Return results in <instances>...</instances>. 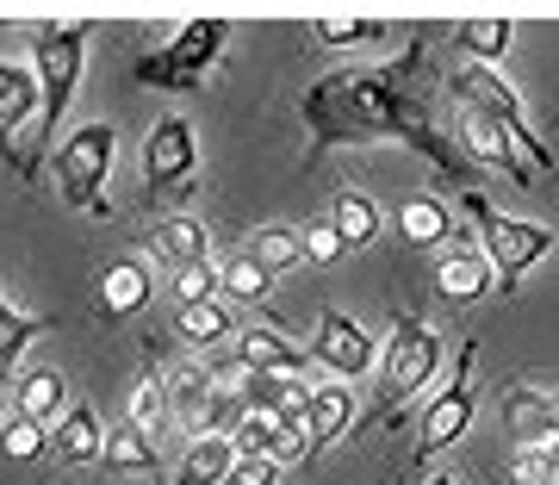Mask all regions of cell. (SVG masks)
I'll return each mask as SVG.
<instances>
[{"instance_id": "obj_1", "label": "cell", "mask_w": 559, "mask_h": 485, "mask_svg": "<svg viewBox=\"0 0 559 485\" xmlns=\"http://www.w3.org/2000/svg\"><path fill=\"white\" fill-rule=\"evenodd\" d=\"M417 69V50L404 62H392V69H380V75H330L305 100V125L318 131V143H373V138H404L417 143V150H429V156L448 168V175H460V156H448L436 143V131H429V119L417 113V100L404 94L399 81ZM460 187H466V175H460Z\"/></svg>"}, {"instance_id": "obj_2", "label": "cell", "mask_w": 559, "mask_h": 485, "mask_svg": "<svg viewBox=\"0 0 559 485\" xmlns=\"http://www.w3.org/2000/svg\"><path fill=\"white\" fill-rule=\"evenodd\" d=\"M81 69H87V25H44L38 32V87H44V113L38 131H32V150H25V181L38 175V150L62 131V113L75 100Z\"/></svg>"}, {"instance_id": "obj_3", "label": "cell", "mask_w": 559, "mask_h": 485, "mask_svg": "<svg viewBox=\"0 0 559 485\" xmlns=\"http://www.w3.org/2000/svg\"><path fill=\"white\" fill-rule=\"evenodd\" d=\"M436 367H441V336L423 318L399 311V318H392L385 362H380V424H399L404 404H411L423 386L436 380Z\"/></svg>"}, {"instance_id": "obj_4", "label": "cell", "mask_w": 559, "mask_h": 485, "mask_svg": "<svg viewBox=\"0 0 559 485\" xmlns=\"http://www.w3.org/2000/svg\"><path fill=\"white\" fill-rule=\"evenodd\" d=\"M112 156H119V131L112 125H81V131H69L57 150V187L62 200L81 205V212H94V218H112V205L100 200L106 175H112Z\"/></svg>"}, {"instance_id": "obj_5", "label": "cell", "mask_w": 559, "mask_h": 485, "mask_svg": "<svg viewBox=\"0 0 559 485\" xmlns=\"http://www.w3.org/2000/svg\"><path fill=\"white\" fill-rule=\"evenodd\" d=\"M460 200H466V212L479 218V230H485V256H491V268H498V281H503V286H516L522 274H528V268L540 262V256H554V242H559V237L547 230V224L503 218V212H491V205H485L479 193H473V187H466Z\"/></svg>"}, {"instance_id": "obj_6", "label": "cell", "mask_w": 559, "mask_h": 485, "mask_svg": "<svg viewBox=\"0 0 559 485\" xmlns=\"http://www.w3.org/2000/svg\"><path fill=\"white\" fill-rule=\"evenodd\" d=\"M224 38H230V25L224 20H193L168 50H162V57H143L131 75H138L143 87H200L205 69L224 57Z\"/></svg>"}, {"instance_id": "obj_7", "label": "cell", "mask_w": 559, "mask_h": 485, "mask_svg": "<svg viewBox=\"0 0 559 485\" xmlns=\"http://www.w3.org/2000/svg\"><path fill=\"white\" fill-rule=\"evenodd\" d=\"M193 168H200V143L187 119H156L150 143H143V187L150 193H193Z\"/></svg>"}, {"instance_id": "obj_8", "label": "cell", "mask_w": 559, "mask_h": 485, "mask_svg": "<svg viewBox=\"0 0 559 485\" xmlns=\"http://www.w3.org/2000/svg\"><path fill=\"white\" fill-rule=\"evenodd\" d=\"M448 87H454L460 100H479L485 113H491V119H498L503 131H510V143H516L522 156L535 162V168H554V156H547V143L535 138V125H528V113H522V100L510 94V87H503L498 75H491V69H460V75L448 81Z\"/></svg>"}, {"instance_id": "obj_9", "label": "cell", "mask_w": 559, "mask_h": 485, "mask_svg": "<svg viewBox=\"0 0 559 485\" xmlns=\"http://www.w3.org/2000/svg\"><path fill=\"white\" fill-rule=\"evenodd\" d=\"M311 355H318L336 380H360L367 367L380 362L373 336H367L355 318H342V311H323V318H318V343H311Z\"/></svg>"}, {"instance_id": "obj_10", "label": "cell", "mask_w": 559, "mask_h": 485, "mask_svg": "<svg viewBox=\"0 0 559 485\" xmlns=\"http://www.w3.org/2000/svg\"><path fill=\"white\" fill-rule=\"evenodd\" d=\"M460 150L473 162H485V168H503L510 181H528V175H522V150L510 143V131H503L479 100H460Z\"/></svg>"}, {"instance_id": "obj_11", "label": "cell", "mask_w": 559, "mask_h": 485, "mask_svg": "<svg viewBox=\"0 0 559 485\" xmlns=\"http://www.w3.org/2000/svg\"><path fill=\"white\" fill-rule=\"evenodd\" d=\"M473 411H479V399H473V380H466V362H460L454 386H448V392L429 404V417H423L417 461H429V454H441V448H454L460 436H466V424H473Z\"/></svg>"}, {"instance_id": "obj_12", "label": "cell", "mask_w": 559, "mask_h": 485, "mask_svg": "<svg viewBox=\"0 0 559 485\" xmlns=\"http://www.w3.org/2000/svg\"><path fill=\"white\" fill-rule=\"evenodd\" d=\"M218 392H224V386L205 374V362L175 367V374H168V404H175V424L187 429V436H205L212 411H218Z\"/></svg>"}, {"instance_id": "obj_13", "label": "cell", "mask_w": 559, "mask_h": 485, "mask_svg": "<svg viewBox=\"0 0 559 485\" xmlns=\"http://www.w3.org/2000/svg\"><path fill=\"white\" fill-rule=\"evenodd\" d=\"M50 454L62 466H87V461H106V424L94 404H69L57 417V436H50Z\"/></svg>"}, {"instance_id": "obj_14", "label": "cell", "mask_w": 559, "mask_h": 485, "mask_svg": "<svg viewBox=\"0 0 559 485\" xmlns=\"http://www.w3.org/2000/svg\"><path fill=\"white\" fill-rule=\"evenodd\" d=\"M44 113V87H38V69H20V62H0V143L13 150L25 125Z\"/></svg>"}, {"instance_id": "obj_15", "label": "cell", "mask_w": 559, "mask_h": 485, "mask_svg": "<svg viewBox=\"0 0 559 485\" xmlns=\"http://www.w3.org/2000/svg\"><path fill=\"white\" fill-rule=\"evenodd\" d=\"M150 256H156L162 268H200V262H212V230H205L200 218H162L156 230H150Z\"/></svg>"}, {"instance_id": "obj_16", "label": "cell", "mask_w": 559, "mask_h": 485, "mask_svg": "<svg viewBox=\"0 0 559 485\" xmlns=\"http://www.w3.org/2000/svg\"><path fill=\"white\" fill-rule=\"evenodd\" d=\"M230 355H237L249 374H311V355H299L293 343H280L274 330H237L230 336Z\"/></svg>"}, {"instance_id": "obj_17", "label": "cell", "mask_w": 559, "mask_h": 485, "mask_svg": "<svg viewBox=\"0 0 559 485\" xmlns=\"http://www.w3.org/2000/svg\"><path fill=\"white\" fill-rule=\"evenodd\" d=\"M348 424H355V392H348V386H318L311 404H305V436H311V454H323V448L336 442Z\"/></svg>"}, {"instance_id": "obj_18", "label": "cell", "mask_w": 559, "mask_h": 485, "mask_svg": "<svg viewBox=\"0 0 559 485\" xmlns=\"http://www.w3.org/2000/svg\"><path fill=\"white\" fill-rule=\"evenodd\" d=\"M230 466H237V442L230 436H193L187 461L175 466V485H224Z\"/></svg>"}, {"instance_id": "obj_19", "label": "cell", "mask_w": 559, "mask_h": 485, "mask_svg": "<svg viewBox=\"0 0 559 485\" xmlns=\"http://www.w3.org/2000/svg\"><path fill=\"white\" fill-rule=\"evenodd\" d=\"M150 268L143 262H112V268H100V305L112 311V318H131V311H143L150 305Z\"/></svg>"}, {"instance_id": "obj_20", "label": "cell", "mask_w": 559, "mask_h": 485, "mask_svg": "<svg viewBox=\"0 0 559 485\" xmlns=\"http://www.w3.org/2000/svg\"><path fill=\"white\" fill-rule=\"evenodd\" d=\"M491 274H498V268H491L485 249H460V256H448V262L436 268V286L454 305H466V299H479L485 286H491Z\"/></svg>"}, {"instance_id": "obj_21", "label": "cell", "mask_w": 559, "mask_h": 485, "mask_svg": "<svg viewBox=\"0 0 559 485\" xmlns=\"http://www.w3.org/2000/svg\"><path fill=\"white\" fill-rule=\"evenodd\" d=\"M330 224H336V237L348 249H367V242L380 237V205L367 200V193H355V187H342L336 200H330Z\"/></svg>"}, {"instance_id": "obj_22", "label": "cell", "mask_w": 559, "mask_h": 485, "mask_svg": "<svg viewBox=\"0 0 559 485\" xmlns=\"http://www.w3.org/2000/svg\"><path fill=\"white\" fill-rule=\"evenodd\" d=\"M106 466H112V473H162V454H156V442L124 417V424L106 429Z\"/></svg>"}, {"instance_id": "obj_23", "label": "cell", "mask_w": 559, "mask_h": 485, "mask_svg": "<svg viewBox=\"0 0 559 485\" xmlns=\"http://www.w3.org/2000/svg\"><path fill=\"white\" fill-rule=\"evenodd\" d=\"M13 399H20V411L32 417V424H50V417H62L69 411V386H62V374H50V367H32V374H20V386H13Z\"/></svg>"}, {"instance_id": "obj_24", "label": "cell", "mask_w": 559, "mask_h": 485, "mask_svg": "<svg viewBox=\"0 0 559 485\" xmlns=\"http://www.w3.org/2000/svg\"><path fill=\"white\" fill-rule=\"evenodd\" d=\"M242 256L261 262L267 274H280V268H299L305 262V242H299V230H286V224H261L255 237L242 242Z\"/></svg>"}, {"instance_id": "obj_25", "label": "cell", "mask_w": 559, "mask_h": 485, "mask_svg": "<svg viewBox=\"0 0 559 485\" xmlns=\"http://www.w3.org/2000/svg\"><path fill=\"white\" fill-rule=\"evenodd\" d=\"M399 230L417 249H429V242H441L448 230H454V218H448V205L436 200V193H417V200H404V212H399Z\"/></svg>"}, {"instance_id": "obj_26", "label": "cell", "mask_w": 559, "mask_h": 485, "mask_svg": "<svg viewBox=\"0 0 559 485\" xmlns=\"http://www.w3.org/2000/svg\"><path fill=\"white\" fill-rule=\"evenodd\" d=\"M124 417L143 429V436H162V424H175V404H168V386L156 380V374H143L138 386H131V404H124Z\"/></svg>"}, {"instance_id": "obj_27", "label": "cell", "mask_w": 559, "mask_h": 485, "mask_svg": "<svg viewBox=\"0 0 559 485\" xmlns=\"http://www.w3.org/2000/svg\"><path fill=\"white\" fill-rule=\"evenodd\" d=\"M180 336L193 348H218L224 336H237V330H230V311H224L218 299H205V305H180Z\"/></svg>"}, {"instance_id": "obj_28", "label": "cell", "mask_w": 559, "mask_h": 485, "mask_svg": "<svg viewBox=\"0 0 559 485\" xmlns=\"http://www.w3.org/2000/svg\"><path fill=\"white\" fill-rule=\"evenodd\" d=\"M218 286L224 293H230V299H242V305H255V299H267V293H274V274H267V268L261 262H249V256H230V262L218 268Z\"/></svg>"}, {"instance_id": "obj_29", "label": "cell", "mask_w": 559, "mask_h": 485, "mask_svg": "<svg viewBox=\"0 0 559 485\" xmlns=\"http://www.w3.org/2000/svg\"><path fill=\"white\" fill-rule=\"evenodd\" d=\"M32 336H38V318H25L20 305L7 299V286H0V374H7V367L20 362Z\"/></svg>"}, {"instance_id": "obj_30", "label": "cell", "mask_w": 559, "mask_h": 485, "mask_svg": "<svg viewBox=\"0 0 559 485\" xmlns=\"http://www.w3.org/2000/svg\"><path fill=\"white\" fill-rule=\"evenodd\" d=\"M510 20H466L460 25V50H473L479 62H498V57H510Z\"/></svg>"}, {"instance_id": "obj_31", "label": "cell", "mask_w": 559, "mask_h": 485, "mask_svg": "<svg viewBox=\"0 0 559 485\" xmlns=\"http://www.w3.org/2000/svg\"><path fill=\"white\" fill-rule=\"evenodd\" d=\"M0 448H7L13 461H32V454H44V448H50V436H44V424H32L25 411H13V417L0 424Z\"/></svg>"}, {"instance_id": "obj_32", "label": "cell", "mask_w": 559, "mask_h": 485, "mask_svg": "<svg viewBox=\"0 0 559 485\" xmlns=\"http://www.w3.org/2000/svg\"><path fill=\"white\" fill-rule=\"evenodd\" d=\"M274 436H280V417H267V411H249L230 442H237V454H267V448H274Z\"/></svg>"}, {"instance_id": "obj_33", "label": "cell", "mask_w": 559, "mask_h": 485, "mask_svg": "<svg viewBox=\"0 0 559 485\" xmlns=\"http://www.w3.org/2000/svg\"><path fill=\"white\" fill-rule=\"evenodd\" d=\"M212 286H218V268H212V262L180 268V274H175V305H205V299H212Z\"/></svg>"}, {"instance_id": "obj_34", "label": "cell", "mask_w": 559, "mask_h": 485, "mask_svg": "<svg viewBox=\"0 0 559 485\" xmlns=\"http://www.w3.org/2000/svg\"><path fill=\"white\" fill-rule=\"evenodd\" d=\"M510 485H559L554 466H547V442H540V448H516V461H510Z\"/></svg>"}, {"instance_id": "obj_35", "label": "cell", "mask_w": 559, "mask_h": 485, "mask_svg": "<svg viewBox=\"0 0 559 485\" xmlns=\"http://www.w3.org/2000/svg\"><path fill=\"white\" fill-rule=\"evenodd\" d=\"M280 466H293V461H305L311 454V436H305V417H280V436H274V448H267Z\"/></svg>"}, {"instance_id": "obj_36", "label": "cell", "mask_w": 559, "mask_h": 485, "mask_svg": "<svg viewBox=\"0 0 559 485\" xmlns=\"http://www.w3.org/2000/svg\"><path fill=\"white\" fill-rule=\"evenodd\" d=\"M380 25L373 20H355V13H323L318 20V38L323 44H355V38H373Z\"/></svg>"}, {"instance_id": "obj_37", "label": "cell", "mask_w": 559, "mask_h": 485, "mask_svg": "<svg viewBox=\"0 0 559 485\" xmlns=\"http://www.w3.org/2000/svg\"><path fill=\"white\" fill-rule=\"evenodd\" d=\"M224 485H280V461L274 454H237V466H230Z\"/></svg>"}, {"instance_id": "obj_38", "label": "cell", "mask_w": 559, "mask_h": 485, "mask_svg": "<svg viewBox=\"0 0 559 485\" xmlns=\"http://www.w3.org/2000/svg\"><path fill=\"white\" fill-rule=\"evenodd\" d=\"M299 242H305V256H311V262H336L342 249H348V242L336 237V224H330V218H323V224H305Z\"/></svg>"}, {"instance_id": "obj_39", "label": "cell", "mask_w": 559, "mask_h": 485, "mask_svg": "<svg viewBox=\"0 0 559 485\" xmlns=\"http://www.w3.org/2000/svg\"><path fill=\"white\" fill-rule=\"evenodd\" d=\"M547 436H559V392H547Z\"/></svg>"}, {"instance_id": "obj_40", "label": "cell", "mask_w": 559, "mask_h": 485, "mask_svg": "<svg viewBox=\"0 0 559 485\" xmlns=\"http://www.w3.org/2000/svg\"><path fill=\"white\" fill-rule=\"evenodd\" d=\"M547 466H554V480H559V436L547 442Z\"/></svg>"}, {"instance_id": "obj_41", "label": "cell", "mask_w": 559, "mask_h": 485, "mask_svg": "<svg viewBox=\"0 0 559 485\" xmlns=\"http://www.w3.org/2000/svg\"><path fill=\"white\" fill-rule=\"evenodd\" d=\"M429 485H460V480H454V473H441V480H429Z\"/></svg>"}, {"instance_id": "obj_42", "label": "cell", "mask_w": 559, "mask_h": 485, "mask_svg": "<svg viewBox=\"0 0 559 485\" xmlns=\"http://www.w3.org/2000/svg\"><path fill=\"white\" fill-rule=\"evenodd\" d=\"M0 424H7V386H0Z\"/></svg>"}]
</instances>
